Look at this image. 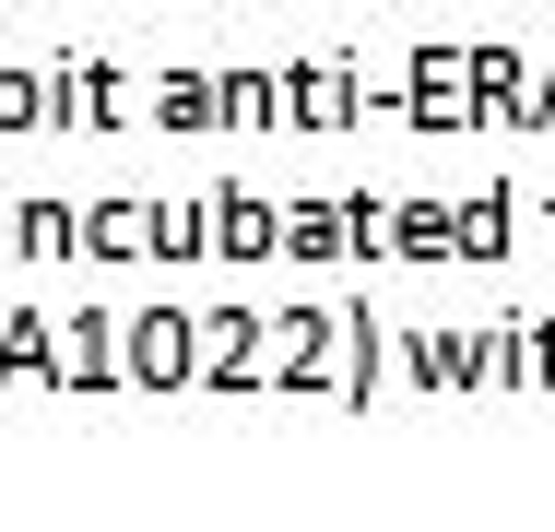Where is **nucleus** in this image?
I'll list each match as a JSON object with an SVG mask.
<instances>
[]
</instances>
